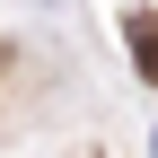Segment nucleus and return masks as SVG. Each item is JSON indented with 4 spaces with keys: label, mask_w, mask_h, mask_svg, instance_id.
I'll list each match as a JSON object with an SVG mask.
<instances>
[{
    "label": "nucleus",
    "mask_w": 158,
    "mask_h": 158,
    "mask_svg": "<svg viewBox=\"0 0 158 158\" xmlns=\"http://www.w3.org/2000/svg\"><path fill=\"white\" fill-rule=\"evenodd\" d=\"M123 35H132V62H141V79H158V9H132V18H123Z\"/></svg>",
    "instance_id": "nucleus-1"
}]
</instances>
